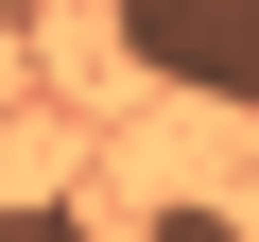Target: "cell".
<instances>
[{"mask_svg":"<svg viewBox=\"0 0 259 242\" xmlns=\"http://www.w3.org/2000/svg\"><path fill=\"white\" fill-rule=\"evenodd\" d=\"M0 242H104L87 208H0Z\"/></svg>","mask_w":259,"mask_h":242,"instance_id":"7a4b0ae2","label":"cell"},{"mask_svg":"<svg viewBox=\"0 0 259 242\" xmlns=\"http://www.w3.org/2000/svg\"><path fill=\"white\" fill-rule=\"evenodd\" d=\"M121 69H156L190 104H259V0H104Z\"/></svg>","mask_w":259,"mask_h":242,"instance_id":"6da1fadb","label":"cell"},{"mask_svg":"<svg viewBox=\"0 0 259 242\" xmlns=\"http://www.w3.org/2000/svg\"><path fill=\"white\" fill-rule=\"evenodd\" d=\"M156 242H242V225H225V208H156Z\"/></svg>","mask_w":259,"mask_h":242,"instance_id":"3957f363","label":"cell"}]
</instances>
